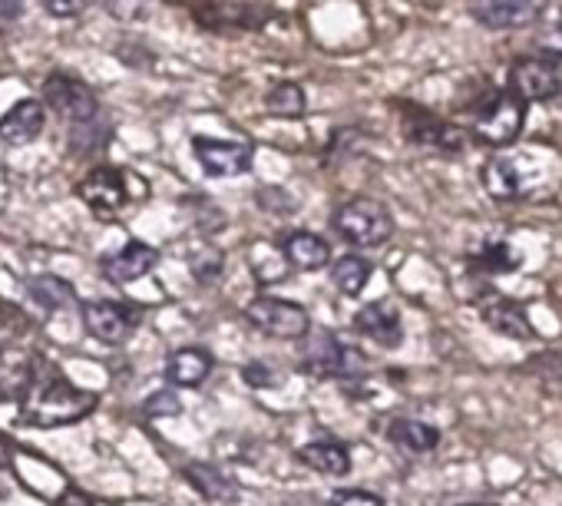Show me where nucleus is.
Masks as SVG:
<instances>
[{
	"label": "nucleus",
	"mask_w": 562,
	"mask_h": 506,
	"mask_svg": "<svg viewBox=\"0 0 562 506\" xmlns=\"http://www.w3.org/2000/svg\"><path fill=\"white\" fill-rule=\"evenodd\" d=\"M100 397L93 391L77 387L67 374L60 371H44L37 374L34 387L21 397V424L54 430V427H70L87 420L97 411Z\"/></svg>",
	"instance_id": "nucleus-1"
},
{
	"label": "nucleus",
	"mask_w": 562,
	"mask_h": 506,
	"mask_svg": "<svg viewBox=\"0 0 562 506\" xmlns=\"http://www.w3.org/2000/svg\"><path fill=\"white\" fill-rule=\"evenodd\" d=\"M331 228L355 248H378L394 235V215L384 202L358 195L331 215Z\"/></svg>",
	"instance_id": "nucleus-2"
},
{
	"label": "nucleus",
	"mask_w": 562,
	"mask_h": 506,
	"mask_svg": "<svg viewBox=\"0 0 562 506\" xmlns=\"http://www.w3.org/2000/svg\"><path fill=\"white\" fill-rule=\"evenodd\" d=\"M245 322L278 341H302L312 331V318L299 302L274 299V295H258L245 305Z\"/></svg>",
	"instance_id": "nucleus-3"
},
{
	"label": "nucleus",
	"mask_w": 562,
	"mask_h": 506,
	"mask_svg": "<svg viewBox=\"0 0 562 506\" xmlns=\"http://www.w3.org/2000/svg\"><path fill=\"white\" fill-rule=\"evenodd\" d=\"M522 123H526V103L516 97V93H496L490 97L476 116H473V136L483 143V146H509L519 139L522 133Z\"/></svg>",
	"instance_id": "nucleus-4"
},
{
	"label": "nucleus",
	"mask_w": 562,
	"mask_h": 506,
	"mask_svg": "<svg viewBox=\"0 0 562 506\" xmlns=\"http://www.w3.org/2000/svg\"><path fill=\"white\" fill-rule=\"evenodd\" d=\"M302 368L308 374H315V378H341V381L348 378L351 381V378L364 374L368 358L358 348H351L341 338H335L331 331H322V335L305 341V364Z\"/></svg>",
	"instance_id": "nucleus-5"
},
{
	"label": "nucleus",
	"mask_w": 562,
	"mask_h": 506,
	"mask_svg": "<svg viewBox=\"0 0 562 506\" xmlns=\"http://www.w3.org/2000/svg\"><path fill=\"white\" fill-rule=\"evenodd\" d=\"M80 315H83V328L90 331V338H97L100 345H113V348L126 345L143 322V315L136 308H130L123 302H110V299L87 302L80 308Z\"/></svg>",
	"instance_id": "nucleus-6"
},
{
	"label": "nucleus",
	"mask_w": 562,
	"mask_h": 506,
	"mask_svg": "<svg viewBox=\"0 0 562 506\" xmlns=\"http://www.w3.org/2000/svg\"><path fill=\"white\" fill-rule=\"evenodd\" d=\"M529 162H532V149L522 159L513 156H493L483 162V189L486 195H493L496 202H519L536 195L539 182L529 179Z\"/></svg>",
	"instance_id": "nucleus-7"
},
{
	"label": "nucleus",
	"mask_w": 562,
	"mask_h": 506,
	"mask_svg": "<svg viewBox=\"0 0 562 506\" xmlns=\"http://www.w3.org/2000/svg\"><path fill=\"white\" fill-rule=\"evenodd\" d=\"M549 0H470V14L490 31H522L546 18Z\"/></svg>",
	"instance_id": "nucleus-8"
},
{
	"label": "nucleus",
	"mask_w": 562,
	"mask_h": 506,
	"mask_svg": "<svg viewBox=\"0 0 562 506\" xmlns=\"http://www.w3.org/2000/svg\"><path fill=\"white\" fill-rule=\"evenodd\" d=\"M509 93H516L526 106L549 103L562 93V74L546 57H522L509 70Z\"/></svg>",
	"instance_id": "nucleus-9"
},
{
	"label": "nucleus",
	"mask_w": 562,
	"mask_h": 506,
	"mask_svg": "<svg viewBox=\"0 0 562 506\" xmlns=\"http://www.w3.org/2000/svg\"><path fill=\"white\" fill-rule=\"evenodd\" d=\"M44 100H47V106L57 113V116H64L67 123H87V120H93V116H100V103H97V97H93V90L83 83V80H77V77H70V74H54L47 83H44Z\"/></svg>",
	"instance_id": "nucleus-10"
},
{
	"label": "nucleus",
	"mask_w": 562,
	"mask_h": 506,
	"mask_svg": "<svg viewBox=\"0 0 562 506\" xmlns=\"http://www.w3.org/2000/svg\"><path fill=\"white\" fill-rule=\"evenodd\" d=\"M77 195L90 205L93 215L100 218H113L126 209L130 202V185H126V172L123 169H113V166H100L93 169L80 185H77Z\"/></svg>",
	"instance_id": "nucleus-11"
},
{
	"label": "nucleus",
	"mask_w": 562,
	"mask_h": 506,
	"mask_svg": "<svg viewBox=\"0 0 562 506\" xmlns=\"http://www.w3.org/2000/svg\"><path fill=\"white\" fill-rule=\"evenodd\" d=\"M192 149H195L199 166L215 179H232V176H241L251 169V146H245V143L195 136Z\"/></svg>",
	"instance_id": "nucleus-12"
},
{
	"label": "nucleus",
	"mask_w": 562,
	"mask_h": 506,
	"mask_svg": "<svg viewBox=\"0 0 562 506\" xmlns=\"http://www.w3.org/2000/svg\"><path fill=\"white\" fill-rule=\"evenodd\" d=\"M159 266V251L146 241H126L120 251L106 256L100 262V272L110 285H133L139 279H146L153 269Z\"/></svg>",
	"instance_id": "nucleus-13"
},
{
	"label": "nucleus",
	"mask_w": 562,
	"mask_h": 506,
	"mask_svg": "<svg viewBox=\"0 0 562 506\" xmlns=\"http://www.w3.org/2000/svg\"><path fill=\"white\" fill-rule=\"evenodd\" d=\"M41 358L24 351V348H4L0 351V401H21L37 374H41Z\"/></svg>",
	"instance_id": "nucleus-14"
},
{
	"label": "nucleus",
	"mask_w": 562,
	"mask_h": 506,
	"mask_svg": "<svg viewBox=\"0 0 562 506\" xmlns=\"http://www.w3.org/2000/svg\"><path fill=\"white\" fill-rule=\"evenodd\" d=\"M47 126V110L41 100H21L0 116V143L4 146H27Z\"/></svg>",
	"instance_id": "nucleus-15"
},
{
	"label": "nucleus",
	"mask_w": 562,
	"mask_h": 506,
	"mask_svg": "<svg viewBox=\"0 0 562 506\" xmlns=\"http://www.w3.org/2000/svg\"><path fill=\"white\" fill-rule=\"evenodd\" d=\"M281 256L295 272H322L325 266H331V245L328 238L299 228L281 238Z\"/></svg>",
	"instance_id": "nucleus-16"
},
{
	"label": "nucleus",
	"mask_w": 562,
	"mask_h": 506,
	"mask_svg": "<svg viewBox=\"0 0 562 506\" xmlns=\"http://www.w3.org/2000/svg\"><path fill=\"white\" fill-rule=\"evenodd\" d=\"M355 331H361L364 338H371L374 345H381V348H387V351H394V348L404 345V322H401V315H397L391 305H384V302L364 305V308L355 315Z\"/></svg>",
	"instance_id": "nucleus-17"
},
{
	"label": "nucleus",
	"mask_w": 562,
	"mask_h": 506,
	"mask_svg": "<svg viewBox=\"0 0 562 506\" xmlns=\"http://www.w3.org/2000/svg\"><path fill=\"white\" fill-rule=\"evenodd\" d=\"M480 318H483V325L490 331H496V335H503L509 341H529L536 335L526 308L519 302H509V299H499V295L480 305Z\"/></svg>",
	"instance_id": "nucleus-18"
},
{
	"label": "nucleus",
	"mask_w": 562,
	"mask_h": 506,
	"mask_svg": "<svg viewBox=\"0 0 562 506\" xmlns=\"http://www.w3.org/2000/svg\"><path fill=\"white\" fill-rule=\"evenodd\" d=\"M182 480L205 499L212 503H235L241 496V486L232 473H225L215 463H186L182 466Z\"/></svg>",
	"instance_id": "nucleus-19"
},
{
	"label": "nucleus",
	"mask_w": 562,
	"mask_h": 506,
	"mask_svg": "<svg viewBox=\"0 0 562 506\" xmlns=\"http://www.w3.org/2000/svg\"><path fill=\"white\" fill-rule=\"evenodd\" d=\"M299 460L322 473V476H345L351 473V450L335 440V437H322V440H308L302 450H299Z\"/></svg>",
	"instance_id": "nucleus-20"
},
{
	"label": "nucleus",
	"mask_w": 562,
	"mask_h": 506,
	"mask_svg": "<svg viewBox=\"0 0 562 506\" xmlns=\"http://www.w3.org/2000/svg\"><path fill=\"white\" fill-rule=\"evenodd\" d=\"M387 440L394 447L407 450V453H430L440 443V430L434 424H424V420H414V417H397L387 427Z\"/></svg>",
	"instance_id": "nucleus-21"
},
{
	"label": "nucleus",
	"mask_w": 562,
	"mask_h": 506,
	"mask_svg": "<svg viewBox=\"0 0 562 506\" xmlns=\"http://www.w3.org/2000/svg\"><path fill=\"white\" fill-rule=\"evenodd\" d=\"M212 374V355L205 348H182L169 358V381L179 387H202Z\"/></svg>",
	"instance_id": "nucleus-22"
},
{
	"label": "nucleus",
	"mask_w": 562,
	"mask_h": 506,
	"mask_svg": "<svg viewBox=\"0 0 562 506\" xmlns=\"http://www.w3.org/2000/svg\"><path fill=\"white\" fill-rule=\"evenodd\" d=\"M27 299L44 312V315H54V312H64L70 305H77V292L70 282L57 279V276H37L31 285H27Z\"/></svg>",
	"instance_id": "nucleus-23"
},
{
	"label": "nucleus",
	"mask_w": 562,
	"mask_h": 506,
	"mask_svg": "<svg viewBox=\"0 0 562 506\" xmlns=\"http://www.w3.org/2000/svg\"><path fill=\"white\" fill-rule=\"evenodd\" d=\"M371 276H374V266L361 256H341L331 262V285L348 299H358L368 289Z\"/></svg>",
	"instance_id": "nucleus-24"
},
{
	"label": "nucleus",
	"mask_w": 562,
	"mask_h": 506,
	"mask_svg": "<svg viewBox=\"0 0 562 506\" xmlns=\"http://www.w3.org/2000/svg\"><path fill=\"white\" fill-rule=\"evenodd\" d=\"M407 136L420 146H430V149H457L460 146V136L450 123H440V120L424 116V113L407 126Z\"/></svg>",
	"instance_id": "nucleus-25"
},
{
	"label": "nucleus",
	"mask_w": 562,
	"mask_h": 506,
	"mask_svg": "<svg viewBox=\"0 0 562 506\" xmlns=\"http://www.w3.org/2000/svg\"><path fill=\"white\" fill-rule=\"evenodd\" d=\"M265 110L271 116H285V120H295L308 110V100H305V90L299 83H278L268 90L265 97Z\"/></svg>",
	"instance_id": "nucleus-26"
},
{
	"label": "nucleus",
	"mask_w": 562,
	"mask_h": 506,
	"mask_svg": "<svg viewBox=\"0 0 562 506\" xmlns=\"http://www.w3.org/2000/svg\"><path fill=\"white\" fill-rule=\"evenodd\" d=\"M110 136H113V126H110V123H103L100 116H93V120L77 123V126L70 130V149L87 156V153H97L100 146H106V143H110Z\"/></svg>",
	"instance_id": "nucleus-27"
},
{
	"label": "nucleus",
	"mask_w": 562,
	"mask_h": 506,
	"mask_svg": "<svg viewBox=\"0 0 562 506\" xmlns=\"http://www.w3.org/2000/svg\"><path fill=\"white\" fill-rule=\"evenodd\" d=\"M222 269H225V256H222L215 245H199L192 256H189V272L202 285H212L222 276Z\"/></svg>",
	"instance_id": "nucleus-28"
},
{
	"label": "nucleus",
	"mask_w": 562,
	"mask_h": 506,
	"mask_svg": "<svg viewBox=\"0 0 562 506\" xmlns=\"http://www.w3.org/2000/svg\"><path fill=\"white\" fill-rule=\"evenodd\" d=\"M476 266L486 269V272H513V269L522 266V256H519V251H513L506 241H490V245L480 248Z\"/></svg>",
	"instance_id": "nucleus-29"
},
{
	"label": "nucleus",
	"mask_w": 562,
	"mask_h": 506,
	"mask_svg": "<svg viewBox=\"0 0 562 506\" xmlns=\"http://www.w3.org/2000/svg\"><path fill=\"white\" fill-rule=\"evenodd\" d=\"M241 381L255 391H268V387H278L281 384V371H274L271 364L265 361H251L241 368Z\"/></svg>",
	"instance_id": "nucleus-30"
},
{
	"label": "nucleus",
	"mask_w": 562,
	"mask_h": 506,
	"mask_svg": "<svg viewBox=\"0 0 562 506\" xmlns=\"http://www.w3.org/2000/svg\"><path fill=\"white\" fill-rule=\"evenodd\" d=\"M182 411V401L176 397V391H156L153 397H146L143 404V414L149 420H159V417H179Z\"/></svg>",
	"instance_id": "nucleus-31"
},
{
	"label": "nucleus",
	"mask_w": 562,
	"mask_h": 506,
	"mask_svg": "<svg viewBox=\"0 0 562 506\" xmlns=\"http://www.w3.org/2000/svg\"><path fill=\"white\" fill-rule=\"evenodd\" d=\"M103 4H106V11H110L116 21L133 24V21H143V18L149 14L153 0H103Z\"/></svg>",
	"instance_id": "nucleus-32"
},
{
	"label": "nucleus",
	"mask_w": 562,
	"mask_h": 506,
	"mask_svg": "<svg viewBox=\"0 0 562 506\" xmlns=\"http://www.w3.org/2000/svg\"><path fill=\"white\" fill-rule=\"evenodd\" d=\"M331 506H384V496L371 490H335Z\"/></svg>",
	"instance_id": "nucleus-33"
},
{
	"label": "nucleus",
	"mask_w": 562,
	"mask_h": 506,
	"mask_svg": "<svg viewBox=\"0 0 562 506\" xmlns=\"http://www.w3.org/2000/svg\"><path fill=\"white\" fill-rule=\"evenodd\" d=\"M90 8V0H44V11L50 18H77Z\"/></svg>",
	"instance_id": "nucleus-34"
},
{
	"label": "nucleus",
	"mask_w": 562,
	"mask_h": 506,
	"mask_svg": "<svg viewBox=\"0 0 562 506\" xmlns=\"http://www.w3.org/2000/svg\"><path fill=\"white\" fill-rule=\"evenodd\" d=\"M57 506H110V503H100V499H93L90 493H80V490H67Z\"/></svg>",
	"instance_id": "nucleus-35"
},
{
	"label": "nucleus",
	"mask_w": 562,
	"mask_h": 506,
	"mask_svg": "<svg viewBox=\"0 0 562 506\" xmlns=\"http://www.w3.org/2000/svg\"><path fill=\"white\" fill-rule=\"evenodd\" d=\"M467 506H476V503H467Z\"/></svg>",
	"instance_id": "nucleus-36"
}]
</instances>
